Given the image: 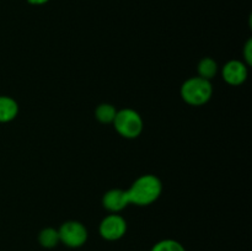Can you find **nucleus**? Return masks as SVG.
Here are the masks:
<instances>
[{"label":"nucleus","mask_w":252,"mask_h":251,"mask_svg":"<svg viewBox=\"0 0 252 251\" xmlns=\"http://www.w3.org/2000/svg\"><path fill=\"white\" fill-rule=\"evenodd\" d=\"M161 182L154 175H144L133 182L130 188L126 189L128 202L137 206H148L159 198L161 193Z\"/></svg>","instance_id":"f257e3e1"},{"label":"nucleus","mask_w":252,"mask_h":251,"mask_svg":"<svg viewBox=\"0 0 252 251\" xmlns=\"http://www.w3.org/2000/svg\"><path fill=\"white\" fill-rule=\"evenodd\" d=\"M213 94V88L209 80L196 76L185 81L181 88V96L192 106H202L209 101Z\"/></svg>","instance_id":"f03ea898"},{"label":"nucleus","mask_w":252,"mask_h":251,"mask_svg":"<svg viewBox=\"0 0 252 251\" xmlns=\"http://www.w3.org/2000/svg\"><path fill=\"white\" fill-rule=\"evenodd\" d=\"M113 123L116 130L125 138H137L143 130L142 117L137 111L130 108L118 111Z\"/></svg>","instance_id":"7ed1b4c3"},{"label":"nucleus","mask_w":252,"mask_h":251,"mask_svg":"<svg viewBox=\"0 0 252 251\" xmlns=\"http://www.w3.org/2000/svg\"><path fill=\"white\" fill-rule=\"evenodd\" d=\"M59 239L61 243L68 248L76 249L83 246L88 240V229L79 221H66L59 228Z\"/></svg>","instance_id":"20e7f679"},{"label":"nucleus","mask_w":252,"mask_h":251,"mask_svg":"<svg viewBox=\"0 0 252 251\" xmlns=\"http://www.w3.org/2000/svg\"><path fill=\"white\" fill-rule=\"evenodd\" d=\"M98 230H100V235L105 240L115 241L125 236L127 231V223L125 218L118 214H110L101 221Z\"/></svg>","instance_id":"39448f33"},{"label":"nucleus","mask_w":252,"mask_h":251,"mask_svg":"<svg viewBox=\"0 0 252 251\" xmlns=\"http://www.w3.org/2000/svg\"><path fill=\"white\" fill-rule=\"evenodd\" d=\"M223 78L230 85H241L248 78V68L240 61H230L224 65Z\"/></svg>","instance_id":"423d86ee"},{"label":"nucleus","mask_w":252,"mask_h":251,"mask_svg":"<svg viewBox=\"0 0 252 251\" xmlns=\"http://www.w3.org/2000/svg\"><path fill=\"white\" fill-rule=\"evenodd\" d=\"M128 203L129 202H128L127 194H126V191H123V189H111L102 198L103 207L107 211L113 212V213L122 211L125 207H127Z\"/></svg>","instance_id":"0eeeda50"},{"label":"nucleus","mask_w":252,"mask_h":251,"mask_svg":"<svg viewBox=\"0 0 252 251\" xmlns=\"http://www.w3.org/2000/svg\"><path fill=\"white\" fill-rule=\"evenodd\" d=\"M19 113V105L9 96H0V123L14 120Z\"/></svg>","instance_id":"6e6552de"},{"label":"nucleus","mask_w":252,"mask_h":251,"mask_svg":"<svg viewBox=\"0 0 252 251\" xmlns=\"http://www.w3.org/2000/svg\"><path fill=\"white\" fill-rule=\"evenodd\" d=\"M38 241L43 248L46 249H53L61 243V239H59V233L58 230H56L54 228H46L39 233L38 235Z\"/></svg>","instance_id":"1a4fd4ad"},{"label":"nucleus","mask_w":252,"mask_h":251,"mask_svg":"<svg viewBox=\"0 0 252 251\" xmlns=\"http://www.w3.org/2000/svg\"><path fill=\"white\" fill-rule=\"evenodd\" d=\"M218 70V65H217L216 61L212 58H204L199 62L198 64V74L201 78L206 79V80H211L214 78Z\"/></svg>","instance_id":"9d476101"},{"label":"nucleus","mask_w":252,"mask_h":251,"mask_svg":"<svg viewBox=\"0 0 252 251\" xmlns=\"http://www.w3.org/2000/svg\"><path fill=\"white\" fill-rule=\"evenodd\" d=\"M96 118H97L100 122L102 123H111L115 120L116 115H117V111L110 103H102V105L98 106L95 111Z\"/></svg>","instance_id":"9b49d317"},{"label":"nucleus","mask_w":252,"mask_h":251,"mask_svg":"<svg viewBox=\"0 0 252 251\" xmlns=\"http://www.w3.org/2000/svg\"><path fill=\"white\" fill-rule=\"evenodd\" d=\"M150 251H186L182 244L172 239H165L155 244Z\"/></svg>","instance_id":"f8f14e48"},{"label":"nucleus","mask_w":252,"mask_h":251,"mask_svg":"<svg viewBox=\"0 0 252 251\" xmlns=\"http://www.w3.org/2000/svg\"><path fill=\"white\" fill-rule=\"evenodd\" d=\"M244 54H245L246 63L250 65L252 63V39H249L248 43H246L245 49H244Z\"/></svg>","instance_id":"ddd939ff"},{"label":"nucleus","mask_w":252,"mask_h":251,"mask_svg":"<svg viewBox=\"0 0 252 251\" xmlns=\"http://www.w3.org/2000/svg\"><path fill=\"white\" fill-rule=\"evenodd\" d=\"M27 1L32 5H42V4H46L48 0H27Z\"/></svg>","instance_id":"4468645a"}]
</instances>
